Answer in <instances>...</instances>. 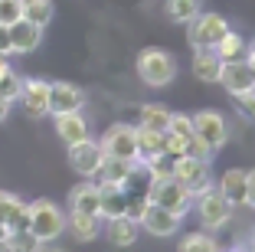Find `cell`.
<instances>
[{
	"instance_id": "12",
	"label": "cell",
	"mask_w": 255,
	"mask_h": 252,
	"mask_svg": "<svg viewBox=\"0 0 255 252\" xmlns=\"http://www.w3.org/2000/svg\"><path fill=\"white\" fill-rule=\"evenodd\" d=\"M26 223H30V203L20 200L10 190H0V226H7V230H26Z\"/></svg>"
},
{
	"instance_id": "31",
	"label": "cell",
	"mask_w": 255,
	"mask_h": 252,
	"mask_svg": "<svg viewBox=\"0 0 255 252\" xmlns=\"http://www.w3.org/2000/svg\"><path fill=\"white\" fill-rule=\"evenodd\" d=\"M167 131L180 134V138H193V118L190 115H183V111H170V125H167Z\"/></svg>"
},
{
	"instance_id": "10",
	"label": "cell",
	"mask_w": 255,
	"mask_h": 252,
	"mask_svg": "<svg viewBox=\"0 0 255 252\" xmlns=\"http://www.w3.org/2000/svg\"><path fill=\"white\" fill-rule=\"evenodd\" d=\"M16 102H20L23 111L33 115V118L49 115V82L46 79H23V89H20V98H16Z\"/></svg>"
},
{
	"instance_id": "11",
	"label": "cell",
	"mask_w": 255,
	"mask_h": 252,
	"mask_svg": "<svg viewBox=\"0 0 255 252\" xmlns=\"http://www.w3.org/2000/svg\"><path fill=\"white\" fill-rule=\"evenodd\" d=\"M85 92L72 82H49V115H62V111H82Z\"/></svg>"
},
{
	"instance_id": "20",
	"label": "cell",
	"mask_w": 255,
	"mask_h": 252,
	"mask_svg": "<svg viewBox=\"0 0 255 252\" xmlns=\"http://www.w3.org/2000/svg\"><path fill=\"white\" fill-rule=\"evenodd\" d=\"M66 230L72 233L79 243H92V239H98V233H102V216L75 213V210H69V216H66Z\"/></svg>"
},
{
	"instance_id": "7",
	"label": "cell",
	"mask_w": 255,
	"mask_h": 252,
	"mask_svg": "<svg viewBox=\"0 0 255 252\" xmlns=\"http://www.w3.org/2000/svg\"><path fill=\"white\" fill-rule=\"evenodd\" d=\"M98 144H102V151H105L108 157H125V161L141 164V154H137V128L134 125L118 121V125H112L105 134H102Z\"/></svg>"
},
{
	"instance_id": "1",
	"label": "cell",
	"mask_w": 255,
	"mask_h": 252,
	"mask_svg": "<svg viewBox=\"0 0 255 252\" xmlns=\"http://www.w3.org/2000/svg\"><path fill=\"white\" fill-rule=\"evenodd\" d=\"M134 69H137V75H141L144 85H150V89H164V85L173 82V75H177V59H173L170 52L157 49V46H147V49L137 52Z\"/></svg>"
},
{
	"instance_id": "21",
	"label": "cell",
	"mask_w": 255,
	"mask_h": 252,
	"mask_svg": "<svg viewBox=\"0 0 255 252\" xmlns=\"http://www.w3.org/2000/svg\"><path fill=\"white\" fill-rule=\"evenodd\" d=\"M219 72H223V59L216 56V49H193V75L206 85H216Z\"/></svg>"
},
{
	"instance_id": "26",
	"label": "cell",
	"mask_w": 255,
	"mask_h": 252,
	"mask_svg": "<svg viewBox=\"0 0 255 252\" xmlns=\"http://www.w3.org/2000/svg\"><path fill=\"white\" fill-rule=\"evenodd\" d=\"M137 125L141 128H154V131H167V125H170V108H164V105L150 102V105H141V111H137Z\"/></svg>"
},
{
	"instance_id": "24",
	"label": "cell",
	"mask_w": 255,
	"mask_h": 252,
	"mask_svg": "<svg viewBox=\"0 0 255 252\" xmlns=\"http://www.w3.org/2000/svg\"><path fill=\"white\" fill-rule=\"evenodd\" d=\"M213 49H216V56L223 62H239V59H246L249 43H246V36H242V33H236L233 26H229V30L223 33V39H219Z\"/></svg>"
},
{
	"instance_id": "39",
	"label": "cell",
	"mask_w": 255,
	"mask_h": 252,
	"mask_svg": "<svg viewBox=\"0 0 255 252\" xmlns=\"http://www.w3.org/2000/svg\"><path fill=\"white\" fill-rule=\"evenodd\" d=\"M246 62H249V69L255 72V39L249 43V52H246Z\"/></svg>"
},
{
	"instance_id": "25",
	"label": "cell",
	"mask_w": 255,
	"mask_h": 252,
	"mask_svg": "<svg viewBox=\"0 0 255 252\" xmlns=\"http://www.w3.org/2000/svg\"><path fill=\"white\" fill-rule=\"evenodd\" d=\"M20 13L26 16L30 23H36V26H49L53 23V13H56V7H53V0H20Z\"/></svg>"
},
{
	"instance_id": "32",
	"label": "cell",
	"mask_w": 255,
	"mask_h": 252,
	"mask_svg": "<svg viewBox=\"0 0 255 252\" xmlns=\"http://www.w3.org/2000/svg\"><path fill=\"white\" fill-rule=\"evenodd\" d=\"M147 207H150L147 193H144V197H131V193H128V207H125V216H128V220H134L137 226H141V220H144V213H147Z\"/></svg>"
},
{
	"instance_id": "37",
	"label": "cell",
	"mask_w": 255,
	"mask_h": 252,
	"mask_svg": "<svg viewBox=\"0 0 255 252\" xmlns=\"http://www.w3.org/2000/svg\"><path fill=\"white\" fill-rule=\"evenodd\" d=\"M246 207L255 210V171H249V193H246Z\"/></svg>"
},
{
	"instance_id": "5",
	"label": "cell",
	"mask_w": 255,
	"mask_h": 252,
	"mask_svg": "<svg viewBox=\"0 0 255 252\" xmlns=\"http://www.w3.org/2000/svg\"><path fill=\"white\" fill-rule=\"evenodd\" d=\"M173 177L180 180L183 187H187L193 197H200L203 190H210L213 187V174H210V161H200V157L193 154H180L173 157Z\"/></svg>"
},
{
	"instance_id": "19",
	"label": "cell",
	"mask_w": 255,
	"mask_h": 252,
	"mask_svg": "<svg viewBox=\"0 0 255 252\" xmlns=\"http://www.w3.org/2000/svg\"><path fill=\"white\" fill-rule=\"evenodd\" d=\"M53 118H56V134L66 141V148L89 138V121L82 118V111H62V115H53Z\"/></svg>"
},
{
	"instance_id": "38",
	"label": "cell",
	"mask_w": 255,
	"mask_h": 252,
	"mask_svg": "<svg viewBox=\"0 0 255 252\" xmlns=\"http://www.w3.org/2000/svg\"><path fill=\"white\" fill-rule=\"evenodd\" d=\"M10 105H13V102H7V98L0 95V121H7V115H10Z\"/></svg>"
},
{
	"instance_id": "14",
	"label": "cell",
	"mask_w": 255,
	"mask_h": 252,
	"mask_svg": "<svg viewBox=\"0 0 255 252\" xmlns=\"http://www.w3.org/2000/svg\"><path fill=\"white\" fill-rule=\"evenodd\" d=\"M219 85H223L229 95H239V92H246V89H255V72L249 69L246 59H239V62H223Z\"/></svg>"
},
{
	"instance_id": "36",
	"label": "cell",
	"mask_w": 255,
	"mask_h": 252,
	"mask_svg": "<svg viewBox=\"0 0 255 252\" xmlns=\"http://www.w3.org/2000/svg\"><path fill=\"white\" fill-rule=\"evenodd\" d=\"M0 52H3V56H10V52H13V46H10V26H7V23H0Z\"/></svg>"
},
{
	"instance_id": "3",
	"label": "cell",
	"mask_w": 255,
	"mask_h": 252,
	"mask_svg": "<svg viewBox=\"0 0 255 252\" xmlns=\"http://www.w3.org/2000/svg\"><path fill=\"white\" fill-rule=\"evenodd\" d=\"M26 230H30L39 243H53V239H59L62 230H66V213H62L53 200H33Z\"/></svg>"
},
{
	"instance_id": "28",
	"label": "cell",
	"mask_w": 255,
	"mask_h": 252,
	"mask_svg": "<svg viewBox=\"0 0 255 252\" xmlns=\"http://www.w3.org/2000/svg\"><path fill=\"white\" fill-rule=\"evenodd\" d=\"M137 154H141V161H147L154 154H164V131L137 125Z\"/></svg>"
},
{
	"instance_id": "22",
	"label": "cell",
	"mask_w": 255,
	"mask_h": 252,
	"mask_svg": "<svg viewBox=\"0 0 255 252\" xmlns=\"http://www.w3.org/2000/svg\"><path fill=\"white\" fill-rule=\"evenodd\" d=\"M98 190H102V220H112V216H125V207H128V187H118V184H102L98 180Z\"/></svg>"
},
{
	"instance_id": "2",
	"label": "cell",
	"mask_w": 255,
	"mask_h": 252,
	"mask_svg": "<svg viewBox=\"0 0 255 252\" xmlns=\"http://www.w3.org/2000/svg\"><path fill=\"white\" fill-rule=\"evenodd\" d=\"M147 200L157 203V207H164V210H170V213H177L180 220L193 210V193L173 177V174H167V177H150Z\"/></svg>"
},
{
	"instance_id": "4",
	"label": "cell",
	"mask_w": 255,
	"mask_h": 252,
	"mask_svg": "<svg viewBox=\"0 0 255 252\" xmlns=\"http://www.w3.org/2000/svg\"><path fill=\"white\" fill-rule=\"evenodd\" d=\"M229 30V20L219 13H196L193 20L187 23V39L193 49H213V46L223 39V33Z\"/></svg>"
},
{
	"instance_id": "15",
	"label": "cell",
	"mask_w": 255,
	"mask_h": 252,
	"mask_svg": "<svg viewBox=\"0 0 255 252\" xmlns=\"http://www.w3.org/2000/svg\"><path fill=\"white\" fill-rule=\"evenodd\" d=\"M39 43H43V26L30 23L26 16L10 23V46H13V52H23V56H26V52L39 49Z\"/></svg>"
},
{
	"instance_id": "27",
	"label": "cell",
	"mask_w": 255,
	"mask_h": 252,
	"mask_svg": "<svg viewBox=\"0 0 255 252\" xmlns=\"http://www.w3.org/2000/svg\"><path fill=\"white\" fill-rule=\"evenodd\" d=\"M203 10V0H164V13L170 23H190Z\"/></svg>"
},
{
	"instance_id": "40",
	"label": "cell",
	"mask_w": 255,
	"mask_h": 252,
	"mask_svg": "<svg viewBox=\"0 0 255 252\" xmlns=\"http://www.w3.org/2000/svg\"><path fill=\"white\" fill-rule=\"evenodd\" d=\"M3 69H10V62H7V56L0 52V72H3Z\"/></svg>"
},
{
	"instance_id": "35",
	"label": "cell",
	"mask_w": 255,
	"mask_h": 252,
	"mask_svg": "<svg viewBox=\"0 0 255 252\" xmlns=\"http://www.w3.org/2000/svg\"><path fill=\"white\" fill-rule=\"evenodd\" d=\"M20 0H0V23H13V20H20Z\"/></svg>"
},
{
	"instance_id": "30",
	"label": "cell",
	"mask_w": 255,
	"mask_h": 252,
	"mask_svg": "<svg viewBox=\"0 0 255 252\" xmlns=\"http://www.w3.org/2000/svg\"><path fill=\"white\" fill-rule=\"evenodd\" d=\"M20 89H23V79L13 72V66L3 69V72H0V95L7 98V102H16V98H20Z\"/></svg>"
},
{
	"instance_id": "6",
	"label": "cell",
	"mask_w": 255,
	"mask_h": 252,
	"mask_svg": "<svg viewBox=\"0 0 255 252\" xmlns=\"http://www.w3.org/2000/svg\"><path fill=\"white\" fill-rule=\"evenodd\" d=\"M196 200V213H200V223L206 226V230H223L226 223L233 220V203L226 200L223 193L216 190V187H210V190H203L200 197H193Z\"/></svg>"
},
{
	"instance_id": "41",
	"label": "cell",
	"mask_w": 255,
	"mask_h": 252,
	"mask_svg": "<svg viewBox=\"0 0 255 252\" xmlns=\"http://www.w3.org/2000/svg\"><path fill=\"white\" fill-rule=\"evenodd\" d=\"M7 233H10L7 226H0V249H3V239H7Z\"/></svg>"
},
{
	"instance_id": "8",
	"label": "cell",
	"mask_w": 255,
	"mask_h": 252,
	"mask_svg": "<svg viewBox=\"0 0 255 252\" xmlns=\"http://www.w3.org/2000/svg\"><path fill=\"white\" fill-rule=\"evenodd\" d=\"M102 157H105V151L92 138H82V141L69 144V167L75 174H82V177H95L98 167H102Z\"/></svg>"
},
{
	"instance_id": "18",
	"label": "cell",
	"mask_w": 255,
	"mask_h": 252,
	"mask_svg": "<svg viewBox=\"0 0 255 252\" xmlns=\"http://www.w3.org/2000/svg\"><path fill=\"white\" fill-rule=\"evenodd\" d=\"M213 187H216V190L223 193V197L233 203V207H239V203H246V193H249V171L233 167V171H226Z\"/></svg>"
},
{
	"instance_id": "13",
	"label": "cell",
	"mask_w": 255,
	"mask_h": 252,
	"mask_svg": "<svg viewBox=\"0 0 255 252\" xmlns=\"http://www.w3.org/2000/svg\"><path fill=\"white\" fill-rule=\"evenodd\" d=\"M69 210L102 216V213H98V210H102V190H98V184L92 177H85L82 184H75L72 190H69Z\"/></svg>"
},
{
	"instance_id": "17",
	"label": "cell",
	"mask_w": 255,
	"mask_h": 252,
	"mask_svg": "<svg viewBox=\"0 0 255 252\" xmlns=\"http://www.w3.org/2000/svg\"><path fill=\"white\" fill-rule=\"evenodd\" d=\"M134 167H137V161H125V157H108V154H105L95 177L102 180V184L128 187V184H131V177H134Z\"/></svg>"
},
{
	"instance_id": "16",
	"label": "cell",
	"mask_w": 255,
	"mask_h": 252,
	"mask_svg": "<svg viewBox=\"0 0 255 252\" xmlns=\"http://www.w3.org/2000/svg\"><path fill=\"white\" fill-rule=\"evenodd\" d=\"M141 226L150 233V236L167 239V236H173V233H177V226H180V216L170 213V210H164V207H157V203H150L147 213H144V220H141Z\"/></svg>"
},
{
	"instance_id": "34",
	"label": "cell",
	"mask_w": 255,
	"mask_h": 252,
	"mask_svg": "<svg viewBox=\"0 0 255 252\" xmlns=\"http://www.w3.org/2000/svg\"><path fill=\"white\" fill-rule=\"evenodd\" d=\"M187 154H193V157H200V161H210V157H213V154H216V151H213V148H210V144H206V141H203V138H200V134H196V131H193V138H190V141H187Z\"/></svg>"
},
{
	"instance_id": "33",
	"label": "cell",
	"mask_w": 255,
	"mask_h": 252,
	"mask_svg": "<svg viewBox=\"0 0 255 252\" xmlns=\"http://www.w3.org/2000/svg\"><path fill=\"white\" fill-rule=\"evenodd\" d=\"M233 102L249 121H255V89H246V92H239V95H233Z\"/></svg>"
},
{
	"instance_id": "29",
	"label": "cell",
	"mask_w": 255,
	"mask_h": 252,
	"mask_svg": "<svg viewBox=\"0 0 255 252\" xmlns=\"http://www.w3.org/2000/svg\"><path fill=\"white\" fill-rule=\"evenodd\" d=\"M180 249L183 252H216L219 243L210 236V233H190V236L180 239Z\"/></svg>"
},
{
	"instance_id": "9",
	"label": "cell",
	"mask_w": 255,
	"mask_h": 252,
	"mask_svg": "<svg viewBox=\"0 0 255 252\" xmlns=\"http://www.w3.org/2000/svg\"><path fill=\"white\" fill-rule=\"evenodd\" d=\"M190 118H193V131L200 134V138L210 144L213 151H219V148L226 144V138H229V128H226V121H223V115H219V111L203 108V111H193Z\"/></svg>"
},
{
	"instance_id": "23",
	"label": "cell",
	"mask_w": 255,
	"mask_h": 252,
	"mask_svg": "<svg viewBox=\"0 0 255 252\" xmlns=\"http://www.w3.org/2000/svg\"><path fill=\"white\" fill-rule=\"evenodd\" d=\"M137 226L134 220H128V216H112L105 220V239L112 246H134L137 243Z\"/></svg>"
}]
</instances>
